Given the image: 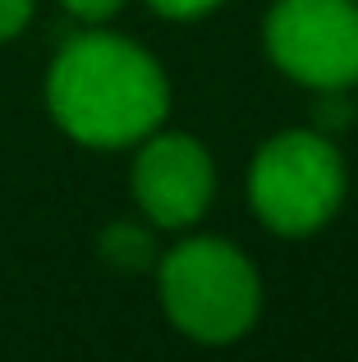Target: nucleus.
I'll list each match as a JSON object with an SVG mask.
<instances>
[{"instance_id":"f257e3e1","label":"nucleus","mask_w":358,"mask_h":362,"mask_svg":"<svg viewBox=\"0 0 358 362\" xmlns=\"http://www.w3.org/2000/svg\"><path fill=\"white\" fill-rule=\"evenodd\" d=\"M46 106L83 147H129L161 129L171 83L143 46L110 33L74 37L46 74Z\"/></svg>"},{"instance_id":"f03ea898","label":"nucleus","mask_w":358,"mask_h":362,"mask_svg":"<svg viewBox=\"0 0 358 362\" xmlns=\"http://www.w3.org/2000/svg\"><path fill=\"white\" fill-rule=\"evenodd\" d=\"M161 308L179 335L197 344H234L258 326L262 280L225 239H184L161 257Z\"/></svg>"},{"instance_id":"7ed1b4c3","label":"nucleus","mask_w":358,"mask_h":362,"mask_svg":"<svg viewBox=\"0 0 358 362\" xmlns=\"http://www.w3.org/2000/svg\"><path fill=\"white\" fill-rule=\"evenodd\" d=\"M248 202L285 239L317 234L345 202V160L317 129H285L262 142L248 170Z\"/></svg>"},{"instance_id":"20e7f679","label":"nucleus","mask_w":358,"mask_h":362,"mask_svg":"<svg viewBox=\"0 0 358 362\" xmlns=\"http://www.w3.org/2000/svg\"><path fill=\"white\" fill-rule=\"evenodd\" d=\"M267 55L313 92L358 83V0H276L262 23Z\"/></svg>"},{"instance_id":"39448f33","label":"nucleus","mask_w":358,"mask_h":362,"mask_svg":"<svg viewBox=\"0 0 358 362\" xmlns=\"http://www.w3.org/2000/svg\"><path fill=\"white\" fill-rule=\"evenodd\" d=\"M216 193V165L207 147L188 133L152 129L134 160V197L143 216L161 230H184L212 206Z\"/></svg>"},{"instance_id":"423d86ee","label":"nucleus","mask_w":358,"mask_h":362,"mask_svg":"<svg viewBox=\"0 0 358 362\" xmlns=\"http://www.w3.org/2000/svg\"><path fill=\"white\" fill-rule=\"evenodd\" d=\"M101 257L120 271H143V266L156 262V243L143 225H129V221H115L106 234H101Z\"/></svg>"},{"instance_id":"0eeeda50","label":"nucleus","mask_w":358,"mask_h":362,"mask_svg":"<svg viewBox=\"0 0 358 362\" xmlns=\"http://www.w3.org/2000/svg\"><path fill=\"white\" fill-rule=\"evenodd\" d=\"M322 106H317V115H313V129L317 133H335V129H345V124L354 119V106L345 101V88H331V92H322Z\"/></svg>"},{"instance_id":"6e6552de","label":"nucleus","mask_w":358,"mask_h":362,"mask_svg":"<svg viewBox=\"0 0 358 362\" xmlns=\"http://www.w3.org/2000/svg\"><path fill=\"white\" fill-rule=\"evenodd\" d=\"M33 18V0H0V42H14Z\"/></svg>"},{"instance_id":"1a4fd4ad","label":"nucleus","mask_w":358,"mask_h":362,"mask_svg":"<svg viewBox=\"0 0 358 362\" xmlns=\"http://www.w3.org/2000/svg\"><path fill=\"white\" fill-rule=\"evenodd\" d=\"M147 5L166 18H202V14H212L221 0H147Z\"/></svg>"},{"instance_id":"9d476101","label":"nucleus","mask_w":358,"mask_h":362,"mask_svg":"<svg viewBox=\"0 0 358 362\" xmlns=\"http://www.w3.org/2000/svg\"><path fill=\"white\" fill-rule=\"evenodd\" d=\"M120 5H125V0H64V9H69V14H79V18H88V23L110 18Z\"/></svg>"}]
</instances>
